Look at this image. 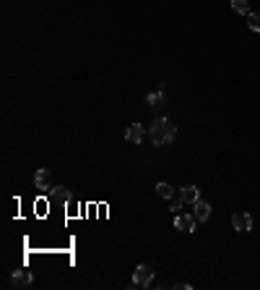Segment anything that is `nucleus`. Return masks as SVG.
<instances>
[{
	"instance_id": "nucleus-1",
	"label": "nucleus",
	"mask_w": 260,
	"mask_h": 290,
	"mask_svg": "<svg viewBox=\"0 0 260 290\" xmlns=\"http://www.w3.org/2000/svg\"><path fill=\"white\" fill-rule=\"evenodd\" d=\"M174 133H177V128L172 125L169 118H156L151 123V128H148V139H151L154 147H166L174 139Z\"/></svg>"
},
{
	"instance_id": "nucleus-2",
	"label": "nucleus",
	"mask_w": 260,
	"mask_h": 290,
	"mask_svg": "<svg viewBox=\"0 0 260 290\" xmlns=\"http://www.w3.org/2000/svg\"><path fill=\"white\" fill-rule=\"evenodd\" d=\"M151 283H154V269L148 267V264L135 267V272H133V285L135 288H148Z\"/></svg>"
},
{
	"instance_id": "nucleus-3",
	"label": "nucleus",
	"mask_w": 260,
	"mask_h": 290,
	"mask_svg": "<svg viewBox=\"0 0 260 290\" xmlns=\"http://www.w3.org/2000/svg\"><path fill=\"white\" fill-rule=\"evenodd\" d=\"M231 228L239 230V233H250L253 230V217H250L247 212H237L234 217H231Z\"/></svg>"
},
{
	"instance_id": "nucleus-4",
	"label": "nucleus",
	"mask_w": 260,
	"mask_h": 290,
	"mask_svg": "<svg viewBox=\"0 0 260 290\" xmlns=\"http://www.w3.org/2000/svg\"><path fill=\"white\" fill-rule=\"evenodd\" d=\"M195 225H198L195 214H177V217H174V228L182 230V233H193Z\"/></svg>"
},
{
	"instance_id": "nucleus-5",
	"label": "nucleus",
	"mask_w": 260,
	"mask_h": 290,
	"mask_svg": "<svg viewBox=\"0 0 260 290\" xmlns=\"http://www.w3.org/2000/svg\"><path fill=\"white\" fill-rule=\"evenodd\" d=\"M125 139H128L130 144H141V141L146 139V128H143L141 123H130L128 131H125Z\"/></svg>"
},
{
	"instance_id": "nucleus-6",
	"label": "nucleus",
	"mask_w": 260,
	"mask_h": 290,
	"mask_svg": "<svg viewBox=\"0 0 260 290\" xmlns=\"http://www.w3.org/2000/svg\"><path fill=\"white\" fill-rule=\"evenodd\" d=\"M47 196H50V202H60V204H68L70 199H73V194L68 191V188H63V186H58V188H50Z\"/></svg>"
},
{
	"instance_id": "nucleus-7",
	"label": "nucleus",
	"mask_w": 260,
	"mask_h": 290,
	"mask_svg": "<svg viewBox=\"0 0 260 290\" xmlns=\"http://www.w3.org/2000/svg\"><path fill=\"white\" fill-rule=\"evenodd\" d=\"M193 207H195V212H193V214H195V220H198V222H206L208 217H211V204H208V202L198 199V202H195Z\"/></svg>"
},
{
	"instance_id": "nucleus-8",
	"label": "nucleus",
	"mask_w": 260,
	"mask_h": 290,
	"mask_svg": "<svg viewBox=\"0 0 260 290\" xmlns=\"http://www.w3.org/2000/svg\"><path fill=\"white\" fill-rule=\"evenodd\" d=\"M180 196H182V202L195 204L200 199V188L198 186H185V188H180Z\"/></svg>"
},
{
	"instance_id": "nucleus-9",
	"label": "nucleus",
	"mask_w": 260,
	"mask_h": 290,
	"mask_svg": "<svg viewBox=\"0 0 260 290\" xmlns=\"http://www.w3.org/2000/svg\"><path fill=\"white\" fill-rule=\"evenodd\" d=\"M34 183H36V188H42V191H44V188H47V191H50V170H36V175H34Z\"/></svg>"
},
{
	"instance_id": "nucleus-10",
	"label": "nucleus",
	"mask_w": 260,
	"mask_h": 290,
	"mask_svg": "<svg viewBox=\"0 0 260 290\" xmlns=\"http://www.w3.org/2000/svg\"><path fill=\"white\" fill-rule=\"evenodd\" d=\"M29 283H32V272H26V269L13 272V285H29Z\"/></svg>"
},
{
	"instance_id": "nucleus-11",
	"label": "nucleus",
	"mask_w": 260,
	"mask_h": 290,
	"mask_svg": "<svg viewBox=\"0 0 260 290\" xmlns=\"http://www.w3.org/2000/svg\"><path fill=\"white\" fill-rule=\"evenodd\" d=\"M231 8H234V13H239V16L250 13V3H247V0H231Z\"/></svg>"
},
{
	"instance_id": "nucleus-12",
	"label": "nucleus",
	"mask_w": 260,
	"mask_h": 290,
	"mask_svg": "<svg viewBox=\"0 0 260 290\" xmlns=\"http://www.w3.org/2000/svg\"><path fill=\"white\" fill-rule=\"evenodd\" d=\"M156 194H159L162 199H172L174 196V188L169 183H159V186H156Z\"/></svg>"
},
{
	"instance_id": "nucleus-13",
	"label": "nucleus",
	"mask_w": 260,
	"mask_h": 290,
	"mask_svg": "<svg viewBox=\"0 0 260 290\" xmlns=\"http://www.w3.org/2000/svg\"><path fill=\"white\" fill-rule=\"evenodd\" d=\"M146 102L151 105V107H156V105H164V92H154V94H148V97H146Z\"/></svg>"
},
{
	"instance_id": "nucleus-14",
	"label": "nucleus",
	"mask_w": 260,
	"mask_h": 290,
	"mask_svg": "<svg viewBox=\"0 0 260 290\" xmlns=\"http://www.w3.org/2000/svg\"><path fill=\"white\" fill-rule=\"evenodd\" d=\"M247 26L253 32H260V13H247Z\"/></svg>"
}]
</instances>
